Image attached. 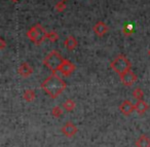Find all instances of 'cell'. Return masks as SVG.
Returning <instances> with one entry per match:
<instances>
[{
	"instance_id": "6da1fadb",
	"label": "cell",
	"mask_w": 150,
	"mask_h": 147,
	"mask_svg": "<svg viewBox=\"0 0 150 147\" xmlns=\"http://www.w3.org/2000/svg\"><path fill=\"white\" fill-rule=\"evenodd\" d=\"M40 87L52 99H57L63 94V92L67 87V85L60 76L57 75V73H52L47 78L44 79L43 82L40 85Z\"/></svg>"
},
{
	"instance_id": "7a4b0ae2",
	"label": "cell",
	"mask_w": 150,
	"mask_h": 147,
	"mask_svg": "<svg viewBox=\"0 0 150 147\" xmlns=\"http://www.w3.org/2000/svg\"><path fill=\"white\" fill-rule=\"evenodd\" d=\"M65 59L62 57V55L58 52V50H52L45 58L43 59V65L52 71V73L59 72L61 65H62L63 61Z\"/></svg>"
},
{
	"instance_id": "3957f363",
	"label": "cell",
	"mask_w": 150,
	"mask_h": 147,
	"mask_svg": "<svg viewBox=\"0 0 150 147\" xmlns=\"http://www.w3.org/2000/svg\"><path fill=\"white\" fill-rule=\"evenodd\" d=\"M110 68L118 75L123 74L132 69V63L129 59L123 55H118L112 62L110 63Z\"/></svg>"
},
{
	"instance_id": "277c9868",
	"label": "cell",
	"mask_w": 150,
	"mask_h": 147,
	"mask_svg": "<svg viewBox=\"0 0 150 147\" xmlns=\"http://www.w3.org/2000/svg\"><path fill=\"white\" fill-rule=\"evenodd\" d=\"M46 33L47 32L40 24H36L27 31V37L34 44L40 45L44 41V39H46Z\"/></svg>"
},
{
	"instance_id": "5b68a950",
	"label": "cell",
	"mask_w": 150,
	"mask_h": 147,
	"mask_svg": "<svg viewBox=\"0 0 150 147\" xmlns=\"http://www.w3.org/2000/svg\"><path fill=\"white\" fill-rule=\"evenodd\" d=\"M119 77H120L121 83H122L123 85H125V87H132L138 79L137 74H136L132 69L127 71V72H125L123 74L119 75Z\"/></svg>"
},
{
	"instance_id": "8992f818",
	"label": "cell",
	"mask_w": 150,
	"mask_h": 147,
	"mask_svg": "<svg viewBox=\"0 0 150 147\" xmlns=\"http://www.w3.org/2000/svg\"><path fill=\"white\" fill-rule=\"evenodd\" d=\"M75 70V65L73 63H71L69 60H66L65 59L63 61L62 65H61L60 69H59V72L63 75V76H66V77H69Z\"/></svg>"
},
{
	"instance_id": "52a82bcc",
	"label": "cell",
	"mask_w": 150,
	"mask_h": 147,
	"mask_svg": "<svg viewBox=\"0 0 150 147\" xmlns=\"http://www.w3.org/2000/svg\"><path fill=\"white\" fill-rule=\"evenodd\" d=\"M61 132L63 133V135H65V136L68 137V138H72V137H74L75 135H76V133L78 132V129L74 124L68 121L62 126Z\"/></svg>"
},
{
	"instance_id": "ba28073f",
	"label": "cell",
	"mask_w": 150,
	"mask_h": 147,
	"mask_svg": "<svg viewBox=\"0 0 150 147\" xmlns=\"http://www.w3.org/2000/svg\"><path fill=\"white\" fill-rule=\"evenodd\" d=\"M33 67L29 64L28 62L22 63L20 65V67L18 68V73L20 74V76H22L23 78H28L33 74Z\"/></svg>"
},
{
	"instance_id": "9c48e42d",
	"label": "cell",
	"mask_w": 150,
	"mask_h": 147,
	"mask_svg": "<svg viewBox=\"0 0 150 147\" xmlns=\"http://www.w3.org/2000/svg\"><path fill=\"white\" fill-rule=\"evenodd\" d=\"M119 111L125 116H129L135 111V104H133L129 100H125L122 103L119 105Z\"/></svg>"
},
{
	"instance_id": "30bf717a",
	"label": "cell",
	"mask_w": 150,
	"mask_h": 147,
	"mask_svg": "<svg viewBox=\"0 0 150 147\" xmlns=\"http://www.w3.org/2000/svg\"><path fill=\"white\" fill-rule=\"evenodd\" d=\"M108 30L109 29H108V27H107V25L102 21L96 23L94 25V27H93V31H94V33L96 34L97 36H99V37H103V36L108 32Z\"/></svg>"
},
{
	"instance_id": "8fae6325",
	"label": "cell",
	"mask_w": 150,
	"mask_h": 147,
	"mask_svg": "<svg viewBox=\"0 0 150 147\" xmlns=\"http://www.w3.org/2000/svg\"><path fill=\"white\" fill-rule=\"evenodd\" d=\"M148 109H149V105L144 100H138L137 103L135 104V111L140 115L144 114Z\"/></svg>"
},
{
	"instance_id": "7c38bea8",
	"label": "cell",
	"mask_w": 150,
	"mask_h": 147,
	"mask_svg": "<svg viewBox=\"0 0 150 147\" xmlns=\"http://www.w3.org/2000/svg\"><path fill=\"white\" fill-rule=\"evenodd\" d=\"M136 147H150V137L147 135H141L135 142Z\"/></svg>"
},
{
	"instance_id": "4fadbf2b",
	"label": "cell",
	"mask_w": 150,
	"mask_h": 147,
	"mask_svg": "<svg viewBox=\"0 0 150 147\" xmlns=\"http://www.w3.org/2000/svg\"><path fill=\"white\" fill-rule=\"evenodd\" d=\"M64 45L68 50H73L75 48H76V46L78 45V41H77V39L74 37V36L70 35V36H68L66 39H65Z\"/></svg>"
},
{
	"instance_id": "5bb4252c",
	"label": "cell",
	"mask_w": 150,
	"mask_h": 147,
	"mask_svg": "<svg viewBox=\"0 0 150 147\" xmlns=\"http://www.w3.org/2000/svg\"><path fill=\"white\" fill-rule=\"evenodd\" d=\"M23 98L26 102H32L35 100L36 98V94L33 89H26L23 94Z\"/></svg>"
},
{
	"instance_id": "9a60e30c",
	"label": "cell",
	"mask_w": 150,
	"mask_h": 147,
	"mask_svg": "<svg viewBox=\"0 0 150 147\" xmlns=\"http://www.w3.org/2000/svg\"><path fill=\"white\" fill-rule=\"evenodd\" d=\"M75 106H76V103H75L72 99L66 100V101L63 103V108H64V110H66L67 112L73 111V110H74V108H75Z\"/></svg>"
},
{
	"instance_id": "2e32d148",
	"label": "cell",
	"mask_w": 150,
	"mask_h": 147,
	"mask_svg": "<svg viewBox=\"0 0 150 147\" xmlns=\"http://www.w3.org/2000/svg\"><path fill=\"white\" fill-rule=\"evenodd\" d=\"M122 34L125 36H127V37H129V36H132V34L134 33V26L132 25V24H127V25H125V27L122 28Z\"/></svg>"
},
{
	"instance_id": "e0dca14e",
	"label": "cell",
	"mask_w": 150,
	"mask_h": 147,
	"mask_svg": "<svg viewBox=\"0 0 150 147\" xmlns=\"http://www.w3.org/2000/svg\"><path fill=\"white\" fill-rule=\"evenodd\" d=\"M59 34L57 33L56 31H50V32H47L46 33V39H48L50 42H56L57 40H59Z\"/></svg>"
},
{
	"instance_id": "ac0fdd59",
	"label": "cell",
	"mask_w": 150,
	"mask_h": 147,
	"mask_svg": "<svg viewBox=\"0 0 150 147\" xmlns=\"http://www.w3.org/2000/svg\"><path fill=\"white\" fill-rule=\"evenodd\" d=\"M133 97L135 98L136 100H143L144 98V92L142 89H140V87H136L135 89H134L133 92Z\"/></svg>"
},
{
	"instance_id": "d6986e66",
	"label": "cell",
	"mask_w": 150,
	"mask_h": 147,
	"mask_svg": "<svg viewBox=\"0 0 150 147\" xmlns=\"http://www.w3.org/2000/svg\"><path fill=\"white\" fill-rule=\"evenodd\" d=\"M63 112H64V110H63L62 107H60V106H54L52 109V115L54 116V117L58 118V117H60L61 115H63Z\"/></svg>"
},
{
	"instance_id": "ffe728a7",
	"label": "cell",
	"mask_w": 150,
	"mask_h": 147,
	"mask_svg": "<svg viewBox=\"0 0 150 147\" xmlns=\"http://www.w3.org/2000/svg\"><path fill=\"white\" fill-rule=\"evenodd\" d=\"M66 7H67V5L65 1H59V2L54 5V9H56V11H58V13H63V11L66 9Z\"/></svg>"
},
{
	"instance_id": "44dd1931",
	"label": "cell",
	"mask_w": 150,
	"mask_h": 147,
	"mask_svg": "<svg viewBox=\"0 0 150 147\" xmlns=\"http://www.w3.org/2000/svg\"><path fill=\"white\" fill-rule=\"evenodd\" d=\"M0 43H1V46H0V50H4L5 48H6V42H5V40L3 39V38H1L0 39Z\"/></svg>"
},
{
	"instance_id": "7402d4cb",
	"label": "cell",
	"mask_w": 150,
	"mask_h": 147,
	"mask_svg": "<svg viewBox=\"0 0 150 147\" xmlns=\"http://www.w3.org/2000/svg\"><path fill=\"white\" fill-rule=\"evenodd\" d=\"M11 2H13V3H17V2H19L20 0H11Z\"/></svg>"
},
{
	"instance_id": "603a6c76",
	"label": "cell",
	"mask_w": 150,
	"mask_h": 147,
	"mask_svg": "<svg viewBox=\"0 0 150 147\" xmlns=\"http://www.w3.org/2000/svg\"><path fill=\"white\" fill-rule=\"evenodd\" d=\"M148 55H149V57H150V50H148Z\"/></svg>"
},
{
	"instance_id": "cb8c5ba5",
	"label": "cell",
	"mask_w": 150,
	"mask_h": 147,
	"mask_svg": "<svg viewBox=\"0 0 150 147\" xmlns=\"http://www.w3.org/2000/svg\"><path fill=\"white\" fill-rule=\"evenodd\" d=\"M61 1H65V2H66V1H67V0H61Z\"/></svg>"
}]
</instances>
